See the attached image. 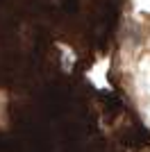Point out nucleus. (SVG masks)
<instances>
[{
    "label": "nucleus",
    "instance_id": "f257e3e1",
    "mask_svg": "<svg viewBox=\"0 0 150 152\" xmlns=\"http://www.w3.org/2000/svg\"><path fill=\"white\" fill-rule=\"evenodd\" d=\"M137 5L141 7V9H148L150 12V0H137Z\"/></svg>",
    "mask_w": 150,
    "mask_h": 152
}]
</instances>
